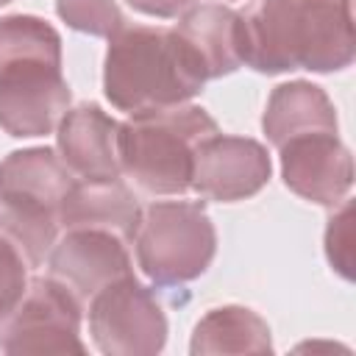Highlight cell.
<instances>
[{
	"mask_svg": "<svg viewBox=\"0 0 356 356\" xmlns=\"http://www.w3.org/2000/svg\"><path fill=\"white\" fill-rule=\"evenodd\" d=\"M353 53L350 0H261L242 14V61L259 72H337Z\"/></svg>",
	"mask_w": 356,
	"mask_h": 356,
	"instance_id": "6da1fadb",
	"label": "cell"
},
{
	"mask_svg": "<svg viewBox=\"0 0 356 356\" xmlns=\"http://www.w3.org/2000/svg\"><path fill=\"white\" fill-rule=\"evenodd\" d=\"M203 83V67L175 28L122 25L108 36L103 92L114 108L139 114L181 106Z\"/></svg>",
	"mask_w": 356,
	"mask_h": 356,
	"instance_id": "7a4b0ae2",
	"label": "cell"
},
{
	"mask_svg": "<svg viewBox=\"0 0 356 356\" xmlns=\"http://www.w3.org/2000/svg\"><path fill=\"white\" fill-rule=\"evenodd\" d=\"M217 131L209 111L189 103L131 114L117 131L120 170L147 195H184L195 147Z\"/></svg>",
	"mask_w": 356,
	"mask_h": 356,
	"instance_id": "3957f363",
	"label": "cell"
},
{
	"mask_svg": "<svg viewBox=\"0 0 356 356\" xmlns=\"http://www.w3.org/2000/svg\"><path fill=\"white\" fill-rule=\"evenodd\" d=\"M134 245L142 273L159 286H175L209 270L217 234L203 203L159 200L142 209Z\"/></svg>",
	"mask_w": 356,
	"mask_h": 356,
	"instance_id": "277c9868",
	"label": "cell"
},
{
	"mask_svg": "<svg viewBox=\"0 0 356 356\" xmlns=\"http://www.w3.org/2000/svg\"><path fill=\"white\" fill-rule=\"evenodd\" d=\"M81 312L83 306L56 278H31L19 300L0 317V350L14 356L86 353Z\"/></svg>",
	"mask_w": 356,
	"mask_h": 356,
	"instance_id": "5b68a950",
	"label": "cell"
},
{
	"mask_svg": "<svg viewBox=\"0 0 356 356\" xmlns=\"http://www.w3.org/2000/svg\"><path fill=\"white\" fill-rule=\"evenodd\" d=\"M89 334L106 356H156L167 342V317L156 295L125 275L89 303Z\"/></svg>",
	"mask_w": 356,
	"mask_h": 356,
	"instance_id": "8992f818",
	"label": "cell"
},
{
	"mask_svg": "<svg viewBox=\"0 0 356 356\" xmlns=\"http://www.w3.org/2000/svg\"><path fill=\"white\" fill-rule=\"evenodd\" d=\"M47 275L86 309L103 286L134 275V270L120 236L95 228H67L47 253Z\"/></svg>",
	"mask_w": 356,
	"mask_h": 356,
	"instance_id": "52a82bcc",
	"label": "cell"
},
{
	"mask_svg": "<svg viewBox=\"0 0 356 356\" xmlns=\"http://www.w3.org/2000/svg\"><path fill=\"white\" fill-rule=\"evenodd\" d=\"M70 100L72 95L61 67L25 64L0 72V128L8 136L31 139L53 134Z\"/></svg>",
	"mask_w": 356,
	"mask_h": 356,
	"instance_id": "ba28073f",
	"label": "cell"
},
{
	"mask_svg": "<svg viewBox=\"0 0 356 356\" xmlns=\"http://www.w3.org/2000/svg\"><path fill=\"white\" fill-rule=\"evenodd\" d=\"M270 172L273 164L261 142L217 131L195 147L189 189L209 200L234 203L253 197L270 181Z\"/></svg>",
	"mask_w": 356,
	"mask_h": 356,
	"instance_id": "9c48e42d",
	"label": "cell"
},
{
	"mask_svg": "<svg viewBox=\"0 0 356 356\" xmlns=\"http://www.w3.org/2000/svg\"><path fill=\"white\" fill-rule=\"evenodd\" d=\"M281 175L286 189L317 206H337L353 184L350 150L337 134H303L281 147Z\"/></svg>",
	"mask_w": 356,
	"mask_h": 356,
	"instance_id": "30bf717a",
	"label": "cell"
},
{
	"mask_svg": "<svg viewBox=\"0 0 356 356\" xmlns=\"http://www.w3.org/2000/svg\"><path fill=\"white\" fill-rule=\"evenodd\" d=\"M117 131L120 122L111 120L97 103H81L67 108L56 128L61 161L81 178H120L117 156Z\"/></svg>",
	"mask_w": 356,
	"mask_h": 356,
	"instance_id": "8fae6325",
	"label": "cell"
},
{
	"mask_svg": "<svg viewBox=\"0 0 356 356\" xmlns=\"http://www.w3.org/2000/svg\"><path fill=\"white\" fill-rule=\"evenodd\" d=\"M142 220V209L134 192L120 178H97V181H75L67 192L58 222L64 228H95L120 236L125 245L134 242Z\"/></svg>",
	"mask_w": 356,
	"mask_h": 356,
	"instance_id": "7c38bea8",
	"label": "cell"
},
{
	"mask_svg": "<svg viewBox=\"0 0 356 356\" xmlns=\"http://www.w3.org/2000/svg\"><path fill=\"white\" fill-rule=\"evenodd\" d=\"M175 33L195 53L206 81L231 75L245 64L242 61V14L228 6H220V3L189 6L178 19Z\"/></svg>",
	"mask_w": 356,
	"mask_h": 356,
	"instance_id": "4fadbf2b",
	"label": "cell"
},
{
	"mask_svg": "<svg viewBox=\"0 0 356 356\" xmlns=\"http://www.w3.org/2000/svg\"><path fill=\"white\" fill-rule=\"evenodd\" d=\"M72 186L75 172L50 147L14 150L0 161V197L39 206L56 217Z\"/></svg>",
	"mask_w": 356,
	"mask_h": 356,
	"instance_id": "5bb4252c",
	"label": "cell"
},
{
	"mask_svg": "<svg viewBox=\"0 0 356 356\" xmlns=\"http://www.w3.org/2000/svg\"><path fill=\"white\" fill-rule=\"evenodd\" d=\"M337 125L339 122L331 97L309 81H289L275 86L261 117V128L275 147L303 134H337Z\"/></svg>",
	"mask_w": 356,
	"mask_h": 356,
	"instance_id": "9a60e30c",
	"label": "cell"
},
{
	"mask_svg": "<svg viewBox=\"0 0 356 356\" xmlns=\"http://www.w3.org/2000/svg\"><path fill=\"white\" fill-rule=\"evenodd\" d=\"M192 356L206 353H270L273 339L267 323L245 306H220L211 309L195 325Z\"/></svg>",
	"mask_w": 356,
	"mask_h": 356,
	"instance_id": "2e32d148",
	"label": "cell"
},
{
	"mask_svg": "<svg viewBox=\"0 0 356 356\" xmlns=\"http://www.w3.org/2000/svg\"><path fill=\"white\" fill-rule=\"evenodd\" d=\"M50 64L61 67V36L58 31L31 14L0 17V72L8 67Z\"/></svg>",
	"mask_w": 356,
	"mask_h": 356,
	"instance_id": "e0dca14e",
	"label": "cell"
},
{
	"mask_svg": "<svg viewBox=\"0 0 356 356\" xmlns=\"http://www.w3.org/2000/svg\"><path fill=\"white\" fill-rule=\"evenodd\" d=\"M58 234V217L31 203L0 197V236H6L25 259L28 270L39 267Z\"/></svg>",
	"mask_w": 356,
	"mask_h": 356,
	"instance_id": "ac0fdd59",
	"label": "cell"
},
{
	"mask_svg": "<svg viewBox=\"0 0 356 356\" xmlns=\"http://www.w3.org/2000/svg\"><path fill=\"white\" fill-rule=\"evenodd\" d=\"M58 17L89 36H114L122 25L125 17L114 0H56Z\"/></svg>",
	"mask_w": 356,
	"mask_h": 356,
	"instance_id": "d6986e66",
	"label": "cell"
},
{
	"mask_svg": "<svg viewBox=\"0 0 356 356\" xmlns=\"http://www.w3.org/2000/svg\"><path fill=\"white\" fill-rule=\"evenodd\" d=\"M350 222H353V203L345 200L342 209L328 220V228H325V253H328V261L334 264V270L342 275V278H353V231H350Z\"/></svg>",
	"mask_w": 356,
	"mask_h": 356,
	"instance_id": "ffe728a7",
	"label": "cell"
},
{
	"mask_svg": "<svg viewBox=\"0 0 356 356\" xmlns=\"http://www.w3.org/2000/svg\"><path fill=\"white\" fill-rule=\"evenodd\" d=\"M28 286V264L22 253L0 236V317L19 300V295Z\"/></svg>",
	"mask_w": 356,
	"mask_h": 356,
	"instance_id": "44dd1931",
	"label": "cell"
},
{
	"mask_svg": "<svg viewBox=\"0 0 356 356\" xmlns=\"http://www.w3.org/2000/svg\"><path fill=\"white\" fill-rule=\"evenodd\" d=\"M134 11L139 14H147V17H161V19H170V17H181L189 6H195L197 0H125Z\"/></svg>",
	"mask_w": 356,
	"mask_h": 356,
	"instance_id": "7402d4cb",
	"label": "cell"
},
{
	"mask_svg": "<svg viewBox=\"0 0 356 356\" xmlns=\"http://www.w3.org/2000/svg\"><path fill=\"white\" fill-rule=\"evenodd\" d=\"M6 3H11V0H0V6H6Z\"/></svg>",
	"mask_w": 356,
	"mask_h": 356,
	"instance_id": "603a6c76",
	"label": "cell"
}]
</instances>
